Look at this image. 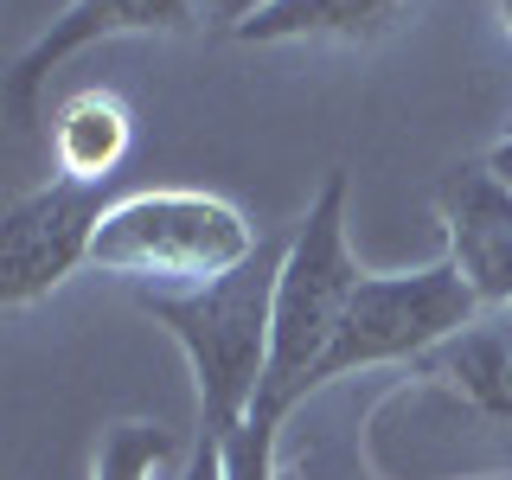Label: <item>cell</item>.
I'll return each mask as SVG.
<instances>
[{"label":"cell","instance_id":"obj_4","mask_svg":"<svg viewBox=\"0 0 512 480\" xmlns=\"http://www.w3.org/2000/svg\"><path fill=\"white\" fill-rule=\"evenodd\" d=\"M480 314L474 288L461 282V269L436 256L423 269H404V276H372L365 269L359 295L333 333L327 359H320V384H340V378H359V372H378V365H416L429 359L448 333H461L468 320Z\"/></svg>","mask_w":512,"mask_h":480},{"label":"cell","instance_id":"obj_8","mask_svg":"<svg viewBox=\"0 0 512 480\" xmlns=\"http://www.w3.org/2000/svg\"><path fill=\"white\" fill-rule=\"evenodd\" d=\"M416 372L429 384H442V391H455L487 423L512 429V308H480L429 359H416Z\"/></svg>","mask_w":512,"mask_h":480},{"label":"cell","instance_id":"obj_9","mask_svg":"<svg viewBox=\"0 0 512 480\" xmlns=\"http://www.w3.org/2000/svg\"><path fill=\"white\" fill-rule=\"evenodd\" d=\"M410 0H269L231 32L237 45H378L397 32Z\"/></svg>","mask_w":512,"mask_h":480},{"label":"cell","instance_id":"obj_15","mask_svg":"<svg viewBox=\"0 0 512 480\" xmlns=\"http://www.w3.org/2000/svg\"><path fill=\"white\" fill-rule=\"evenodd\" d=\"M493 13H500V26H506V39H512V0H493Z\"/></svg>","mask_w":512,"mask_h":480},{"label":"cell","instance_id":"obj_2","mask_svg":"<svg viewBox=\"0 0 512 480\" xmlns=\"http://www.w3.org/2000/svg\"><path fill=\"white\" fill-rule=\"evenodd\" d=\"M359 282L365 269L346 237V173L333 167L308 199V212L282 231V269H276V301H269V372L250 416L288 423V410L314 397L320 359H327Z\"/></svg>","mask_w":512,"mask_h":480},{"label":"cell","instance_id":"obj_13","mask_svg":"<svg viewBox=\"0 0 512 480\" xmlns=\"http://www.w3.org/2000/svg\"><path fill=\"white\" fill-rule=\"evenodd\" d=\"M263 7H269V0H205V20L224 26V32H237L250 13H263Z\"/></svg>","mask_w":512,"mask_h":480},{"label":"cell","instance_id":"obj_3","mask_svg":"<svg viewBox=\"0 0 512 480\" xmlns=\"http://www.w3.org/2000/svg\"><path fill=\"white\" fill-rule=\"evenodd\" d=\"M256 250H263V237L231 199L199 186H154V192H122L103 212L90 269L128 288H199L244 269Z\"/></svg>","mask_w":512,"mask_h":480},{"label":"cell","instance_id":"obj_5","mask_svg":"<svg viewBox=\"0 0 512 480\" xmlns=\"http://www.w3.org/2000/svg\"><path fill=\"white\" fill-rule=\"evenodd\" d=\"M109 186L52 180L7 205L0 218V308H32L90 263L96 224L109 212Z\"/></svg>","mask_w":512,"mask_h":480},{"label":"cell","instance_id":"obj_6","mask_svg":"<svg viewBox=\"0 0 512 480\" xmlns=\"http://www.w3.org/2000/svg\"><path fill=\"white\" fill-rule=\"evenodd\" d=\"M205 20V0H64L52 13V26L13 58L0 103H7L13 128L39 122V90L52 84V71L64 58L90 52L103 39H154V32H192Z\"/></svg>","mask_w":512,"mask_h":480},{"label":"cell","instance_id":"obj_11","mask_svg":"<svg viewBox=\"0 0 512 480\" xmlns=\"http://www.w3.org/2000/svg\"><path fill=\"white\" fill-rule=\"evenodd\" d=\"M180 461V436L160 423H109L96 436L90 480H167Z\"/></svg>","mask_w":512,"mask_h":480},{"label":"cell","instance_id":"obj_12","mask_svg":"<svg viewBox=\"0 0 512 480\" xmlns=\"http://www.w3.org/2000/svg\"><path fill=\"white\" fill-rule=\"evenodd\" d=\"M276 436H282V423L250 416V423L218 448V455H224V480H276Z\"/></svg>","mask_w":512,"mask_h":480},{"label":"cell","instance_id":"obj_7","mask_svg":"<svg viewBox=\"0 0 512 480\" xmlns=\"http://www.w3.org/2000/svg\"><path fill=\"white\" fill-rule=\"evenodd\" d=\"M448 263L474 288L480 308H512V186L480 160V167H455L436 192Z\"/></svg>","mask_w":512,"mask_h":480},{"label":"cell","instance_id":"obj_1","mask_svg":"<svg viewBox=\"0 0 512 480\" xmlns=\"http://www.w3.org/2000/svg\"><path fill=\"white\" fill-rule=\"evenodd\" d=\"M282 237H263V250L244 269L199 288H135L141 314L180 346L192 397H199V436L231 442L250 423L256 391L269 372V301H276Z\"/></svg>","mask_w":512,"mask_h":480},{"label":"cell","instance_id":"obj_14","mask_svg":"<svg viewBox=\"0 0 512 480\" xmlns=\"http://www.w3.org/2000/svg\"><path fill=\"white\" fill-rule=\"evenodd\" d=\"M487 167H493V173H500V180L512 186V135H506V141H500V148H493V154H487Z\"/></svg>","mask_w":512,"mask_h":480},{"label":"cell","instance_id":"obj_10","mask_svg":"<svg viewBox=\"0 0 512 480\" xmlns=\"http://www.w3.org/2000/svg\"><path fill=\"white\" fill-rule=\"evenodd\" d=\"M135 148V109L116 90H77L52 122V160L58 180H90L109 186Z\"/></svg>","mask_w":512,"mask_h":480}]
</instances>
